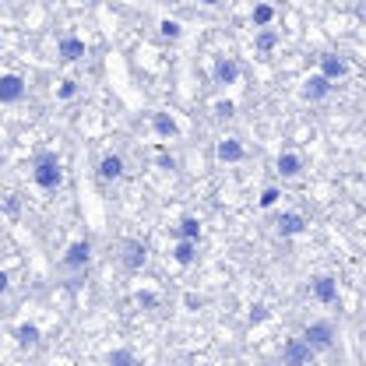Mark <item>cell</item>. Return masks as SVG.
Masks as SVG:
<instances>
[{
  "instance_id": "cell-1",
  "label": "cell",
  "mask_w": 366,
  "mask_h": 366,
  "mask_svg": "<svg viewBox=\"0 0 366 366\" xmlns=\"http://www.w3.org/2000/svg\"><path fill=\"white\" fill-rule=\"evenodd\" d=\"M32 183L39 190H57L64 183V166L53 152H39L36 162H32Z\"/></svg>"
},
{
  "instance_id": "cell-2",
  "label": "cell",
  "mask_w": 366,
  "mask_h": 366,
  "mask_svg": "<svg viewBox=\"0 0 366 366\" xmlns=\"http://www.w3.org/2000/svg\"><path fill=\"white\" fill-rule=\"evenodd\" d=\"M299 338L313 348V355H317V352H327V348H334V324H331V320H310V324L299 331Z\"/></svg>"
},
{
  "instance_id": "cell-3",
  "label": "cell",
  "mask_w": 366,
  "mask_h": 366,
  "mask_svg": "<svg viewBox=\"0 0 366 366\" xmlns=\"http://www.w3.org/2000/svg\"><path fill=\"white\" fill-rule=\"evenodd\" d=\"M89 261H92V243H89V240H74V243L64 250L60 268H64V271H85Z\"/></svg>"
},
{
  "instance_id": "cell-4",
  "label": "cell",
  "mask_w": 366,
  "mask_h": 366,
  "mask_svg": "<svg viewBox=\"0 0 366 366\" xmlns=\"http://www.w3.org/2000/svg\"><path fill=\"white\" fill-rule=\"evenodd\" d=\"M310 359H313V348H310L299 334L282 345V366H306Z\"/></svg>"
},
{
  "instance_id": "cell-5",
  "label": "cell",
  "mask_w": 366,
  "mask_h": 366,
  "mask_svg": "<svg viewBox=\"0 0 366 366\" xmlns=\"http://www.w3.org/2000/svg\"><path fill=\"white\" fill-rule=\"evenodd\" d=\"M120 250H124L120 261H124L127 271H141V268L148 264V247H145V243H138V240H124Z\"/></svg>"
},
{
  "instance_id": "cell-6",
  "label": "cell",
  "mask_w": 366,
  "mask_h": 366,
  "mask_svg": "<svg viewBox=\"0 0 366 366\" xmlns=\"http://www.w3.org/2000/svg\"><path fill=\"white\" fill-rule=\"evenodd\" d=\"M310 292H313L317 303L331 306V303H338V278H331V275H313V278H310Z\"/></svg>"
},
{
  "instance_id": "cell-7",
  "label": "cell",
  "mask_w": 366,
  "mask_h": 366,
  "mask_svg": "<svg viewBox=\"0 0 366 366\" xmlns=\"http://www.w3.org/2000/svg\"><path fill=\"white\" fill-rule=\"evenodd\" d=\"M25 99V78L22 74H0V103L15 106Z\"/></svg>"
},
{
  "instance_id": "cell-8",
  "label": "cell",
  "mask_w": 366,
  "mask_h": 366,
  "mask_svg": "<svg viewBox=\"0 0 366 366\" xmlns=\"http://www.w3.org/2000/svg\"><path fill=\"white\" fill-rule=\"evenodd\" d=\"M306 226H310V222H306V215H299V211H282V215L275 218V233H278L282 240H292V236H299Z\"/></svg>"
},
{
  "instance_id": "cell-9",
  "label": "cell",
  "mask_w": 366,
  "mask_h": 366,
  "mask_svg": "<svg viewBox=\"0 0 366 366\" xmlns=\"http://www.w3.org/2000/svg\"><path fill=\"white\" fill-rule=\"evenodd\" d=\"M211 78H215V85H236L240 81V60L236 57H218L215 60V67H211Z\"/></svg>"
},
{
  "instance_id": "cell-10",
  "label": "cell",
  "mask_w": 366,
  "mask_h": 366,
  "mask_svg": "<svg viewBox=\"0 0 366 366\" xmlns=\"http://www.w3.org/2000/svg\"><path fill=\"white\" fill-rule=\"evenodd\" d=\"M317 74H324V78L334 85V81H341V78L348 74V60H345V57H338V53H324V57H320V71H317Z\"/></svg>"
},
{
  "instance_id": "cell-11",
  "label": "cell",
  "mask_w": 366,
  "mask_h": 366,
  "mask_svg": "<svg viewBox=\"0 0 366 366\" xmlns=\"http://www.w3.org/2000/svg\"><path fill=\"white\" fill-rule=\"evenodd\" d=\"M89 53V46H85V39H78V36H64L60 43H57V57L64 60V64H74V60H81Z\"/></svg>"
},
{
  "instance_id": "cell-12",
  "label": "cell",
  "mask_w": 366,
  "mask_h": 366,
  "mask_svg": "<svg viewBox=\"0 0 366 366\" xmlns=\"http://www.w3.org/2000/svg\"><path fill=\"white\" fill-rule=\"evenodd\" d=\"M331 96V81L324 78V74H310L306 81H303V99L306 103H324Z\"/></svg>"
},
{
  "instance_id": "cell-13",
  "label": "cell",
  "mask_w": 366,
  "mask_h": 366,
  "mask_svg": "<svg viewBox=\"0 0 366 366\" xmlns=\"http://www.w3.org/2000/svg\"><path fill=\"white\" fill-rule=\"evenodd\" d=\"M275 169H278L282 180H296L306 166H303V155H299V152H282V155L275 159Z\"/></svg>"
},
{
  "instance_id": "cell-14",
  "label": "cell",
  "mask_w": 366,
  "mask_h": 366,
  "mask_svg": "<svg viewBox=\"0 0 366 366\" xmlns=\"http://www.w3.org/2000/svg\"><path fill=\"white\" fill-rule=\"evenodd\" d=\"M124 173H127V166H124V155L110 152V155H103V159H99V180H106V183H117Z\"/></svg>"
},
{
  "instance_id": "cell-15",
  "label": "cell",
  "mask_w": 366,
  "mask_h": 366,
  "mask_svg": "<svg viewBox=\"0 0 366 366\" xmlns=\"http://www.w3.org/2000/svg\"><path fill=\"white\" fill-rule=\"evenodd\" d=\"M215 155H218V162H243V155H247V148H243V141L240 138H222L218 145H215Z\"/></svg>"
},
{
  "instance_id": "cell-16",
  "label": "cell",
  "mask_w": 366,
  "mask_h": 366,
  "mask_svg": "<svg viewBox=\"0 0 366 366\" xmlns=\"http://www.w3.org/2000/svg\"><path fill=\"white\" fill-rule=\"evenodd\" d=\"M148 120H152V131H155L159 138H166V141L180 138V124H176V120H173L169 113H152Z\"/></svg>"
},
{
  "instance_id": "cell-17",
  "label": "cell",
  "mask_w": 366,
  "mask_h": 366,
  "mask_svg": "<svg viewBox=\"0 0 366 366\" xmlns=\"http://www.w3.org/2000/svg\"><path fill=\"white\" fill-rule=\"evenodd\" d=\"M15 341H18L22 348H39V341H43L39 324H18V327H15Z\"/></svg>"
},
{
  "instance_id": "cell-18",
  "label": "cell",
  "mask_w": 366,
  "mask_h": 366,
  "mask_svg": "<svg viewBox=\"0 0 366 366\" xmlns=\"http://www.w3.org/2000/svg\"><path fill=\"white\" fill-rule=\"evenodd\" d=\"M173 261H176L180 268H190V264L197 261V243H194V240H176V247H173Z\"/></svg>"
},
{
  "instance_id": "cell-19",
  "label": "cell",
  "mask_w": 366,
  "mask_h": 366,
  "mask_svg": "<svg viewBox=\"0 0 366 366\" xmlns=\"http://www.w3.org/2000/svg\"><path fill=\"white\" fill-rule=\"evenodd\" d=\"M278 43H282V36H278V29H271V25H268V29H257V36H254V50H257V53H271Z\"/></svg>"
},
{
  "instance_id": "cell-20",
  "label": "cell",
  "mask_w": 366,
  "mask_h": 366,
  "mask_svg": "<svg viewBox=\"0 0 366 366\" xmlns=\"http://www.w3.org/2000/svg\"><path fill=\"white\" fill-rule=\"evenodd\" d=\"M176 240H201V222L194 218V215H183L180 222H176Z\"/></svg>"
},
{
  "instance_id": "cell-21",
  "label": "cell",
  "mask_w": 366,
  "mask_h": 366,
  "mask_svg": "<svg viewBox=\"0 0 366 366\" xmlns=\"http://www.w3.org/2000/svg\"><path fill=\"white\" fill-rule=\"evenodd\" d=\"M250 22H254V29H268L275 22V8L261 0V4H254V11H250Z\"/></svg>"
},
{
  "instance_id": "cell-22",
  "label": "cell",
  "mask_w": 366,
  "mask_h": 366,
  "mask_svg": "<svg viewBox=\"0 0 366 366\" xmlns=\"http://www.w3.org/2000/svg\"><path fill=\"white\" fill-rule=\"evenodd\" d=\"M106 362H110V366H138V355H134L131 348H113V352L106 355Z\"/></svg>"
},
{
  "instance_id": "cell-23",
  "label": "cell",
  "mask_w": 366,
  "mask_h": 366,
  "mask_svg": "<svg viewBox=\"0 0 366 366\" xmlns=\"http://www.w3.org/2000/svg\"><path fill=\"white\" fill-rule=\"evenodd\" d=\"M159 36H162V39H169V43H176V39L183 36V25H180V22H173V18H162V22H159Z\"/></svg>"
},
{
  "instance_id": "cell-24",
  "label": "cell",
  "mask_w": 366,
  "mask_h": 366,
  "mask_svg": "<svg viewBox=\"0 0 366 366\" xmlns=\"http://www.w3.org/2000/svg\"><path fill=\"white\" fill-rule=\"evenodd\" d=\"M264 320H268V306H264V303H254L250 313H247V324L257 327V324H264Z\"/></svg>"
},
{
  "instance_id": "cell-25",
  "label": "cell",
  "mask_w": 366,
  "mask_h": 366,
  "mask_svg": "<svg viewBox=\"0 0 366 366\" xmlns=\"http://www.w3.org/2000/svg\"><path fill=\"white\" fill-rule=\"evenodd\" d=\"M278 201H282V190L278 187H264L261 190V208H275Z\"/></svg>"
},
{
  "instance_id": "cell-26",
  "label": "cell",
  "mask_w": 366,
  "mask_h": 366,
  "mask_svg": "<svg viewBox=\"0 0 366 366\" xmlns=\"http://www.w3.org/2000/svg\"><path fill=\"white\" fill-rule=\"evenodd\" d=\"M74 96H78V81H71V78H67V81H60V85H57V99H64V103H67V99H74Z\"/></svg>"
},
{
  "instance_id": "cell-27",
  "label": "cell",
  "mask_w": 366,
  "mask_h": 366,
  "mask_svg": "<svg viewBox=\"0 0 366 366\" xmlns=\"http://www.w3.org/2000/svg\"><path fill=\"white\" fill-rule=\"evenodd\" d=\"M233 113H236V106H233L229 99H226V103H215V117H218V120H229Z\"/></svg>"
},
{
  "instance_id": "cell-28",
  "label": "cell",
  "mask_w": 366,
  "mask_h": 366,
  "mask_svg": "<svg viewBox=\"0 0 366 366\" xmlns=\"http://www.w3.org/2000/svg\"><path fill=\"white\" fill-rule=\"evenodd\" d=\"M138 303L141 306H159V296L155 292H138Z\"/></svg>"
},
{
  "instance_id": "cell-29",
  "label": "cell",
  "mask_w": 366,
  "mask_h": 366,
  "mask_svg": "<svg viewBox=\"0 0 366 366\" xmlns=\"http://www.w3.org/2000/svg\"><path fill=\"white\" fill-rule=\"evenodd\" d=\"M201 303H204V299H201V296H194V292H187V296H183V306H187V310H197Z\"/></svg>"
},
{
  "instance_id": "cell-30",
  "label": "cell",
  "mask_w": 366,
  "mask_h": 366,
  "mask_svg": "<svg viewBox=\"0 0 366 366\" xmlns=\"http://www.w3.org/2000/svg\"><path fill=\"white\" fill-rule=\"evenodd\" d=\"M8 289H11V275L0 268V296H8Z\"/></svg>"
},
{
  "instance_id": "cell-31",
  "label": "cell",
  "mask_w": 366,
  "mask_h": 366,
  "mask_svg": "<svg viewBox=\"0 0 366 366\" xmlns=\"http://www.w3.org/2000/svg\"><path fill=\"white\" fill-rule=\"evenodd\" d=\"M197 4H204V8H215V4H218V0H197Z\"/></svg>"
},
{
  "instance_id": "cell-32",
  "label": "cell",
  "mask_w": 366,
  "mask_h": 366,
  "mask_svg": "<svg viewBox=\"0 0 366 366\" xmlns=\"http://www.w3.org/2000/svg\"><path fill=\"white\" fill-rule=\"evenodd\" d=\"M0 57H4V39H0Z\"/></svg>"
}]
</instances>
